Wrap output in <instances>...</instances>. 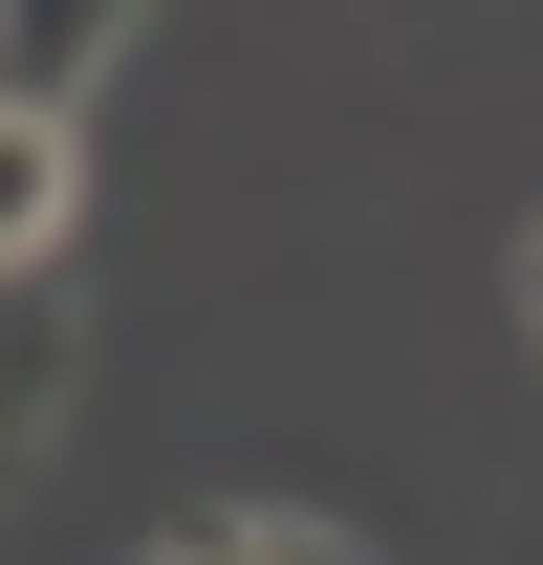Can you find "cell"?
Segmentation results:
<instances>
[{
    "mask_svg": "<svg viewBox=\"0 0 543 565\" xmlns=\"http://www.w3.org/2000/svg\"><path fill=\"white\" fill-rule=\"evenodd\" d=\"M87 239V131H66V87H0V282H44Z\"/></svg>",
    "mask_w": 543,
    "mask_h": 565,
    "instance_id": "1",
    "label": "cell"
},
{
    "mask_svg": "<svg viewBox=\"0 0 543 565\" xmlns=\"http://www.w3.org/2000/svg\"><path fill=\"white\" fill-rule=\"evenodd\" d=\"M44 414H66V327H44V282H0V479L44 457Z\"/></svg>",
    "mask_w": 543,
    "mask_h": 565,
    "instance_id": "2",
    "label": "cell"
},
{
    "mask_svg": "<svg viewBox=\"0 0 543 565\" xmlns=\"http://www.w3.org/2000/svg\"><path fill=\"white\" fill-rule=\"evenodd\" d=\"M152 565H370V544H348V522H174Z\"/></svg>",
    "mask_w": 543,
    "mask_h": 565,
    "instance_id": "3",
    "label": "cell"
},
{
    "mask_svg": "<svg viewBox=\"0 0 543 565\" xmlns=\"http://www.w3.org/2000/svg\"><path fill=\"white\" fill-rule=\"evenodd\" d=\"M522 305H543V239H522Z\"/></svg>",
    "mask_w": 543,
    "mask_h": 565,
    "instance_id": "4",
    "label": "cell"
}]
</instances>
